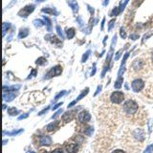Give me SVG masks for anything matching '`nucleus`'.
Segmentation results:
<instances>
[{"mask_svg":"<svg viewBox=\"0 0 153 153\" xmlns=\"http://www.w3.org/2000/svg\"><path fill=\"white\" fill-rule=\"evenodd\" d=\"M123 77H118V79L116 80V82L114 84V87L117 89H120L121 87V84H123Z\"/></svg>","mask_w":153,"mask_h":153,"instance_id":"21","label":"nucleus"},{"mask_svg":"<svg viewBox=\"0 0 153 153\" xmlns=\"http://www.w3.org/2000/svg\"><path fill=\"white\" fill-rule=\"evenodd\" d=\"M106 39H107V36H106L104 37V44H105V41H106Z\"/></svg>","mask_w":153,"mask_h":153,"instance_id":"50","label":"nucleus"},{"mask_svg":"<svg viewBox=\"0 0 153 153\" xmlns=\"http://www.w3.org/2000/svg\"><path fill=\"white\" fill-rule=\"evenodd\" d=\"M42 1H44V0H36V2H42Z\"/></svg>","mask_w":153,"mask_h":153,"instance_id":"51","label":"nucleus"},{"mask_svg":"<svg viewBox=\"0 0 153 153\" xmlns=\"http://www.w3.org/2000/svg\"><path fill=\"white\" fill-rule=\"evenodd\" d=\"M95 73H96V64L94 63V65H93V71L91 72V77L94 76Z\"/></svg>","mask_w":153,"mask_h":153,"instance_id":"41","label":"nucleus"},{"mask_svg":"<svg viewBox=\"0 0 153 153\" xmlns=\"http://www.w3.org/2000/svg\"><path fill=\"white\" fill-rule=\"evenodd\" d=\"M10 27H11V23H9V22H4L3 23V36H5V34L6 32L10 29Z\"/></svg>","mask_w":153,"mask_h":153,"instance_id":"24","label":"nucleus"},{"mask_svg":"<svg viewBox=\"0 0 153 153\" xmlns=\"http://www.w3.org/2000/svg\"><path fill=\"white\" fill-rule=\"evenodd\" d=\"M39 153H48V152L46 151V150H40V151H39Z\"/></svg>","mask_w":153,"mask_h":153,"instance_id":"49","label":"nucleus"},{"mask_svg":"<svg viewBox=\"0 0 153 153\" xmlns=\"http://www.w3.org/2000/svg\"><path fill=\"white\" fill-rule=\"evenodd\" d=\"M8 113H9V115H11V116H14V115H17L18 113H19V111L16 110L15 107H10L8 109Z\"/></svg>","mask_w":153,"mask_h":153,"instance_id":"23","label":"nucleus"},{"mask_svg":"<svg viewBox=\"0 0 153 153\" xmlns=\"http://www.w3.org/2000/svg\"><path fill=\"white\" fill-rule=\"evenodd\" d=\"M77 113V110H73V111H68L66 113H64V115L62 116V121H64L65 123H69L73 119L75 118V114Z\"/></svg>","mask_w":153,"mask_h":153,"instance_id":"10","label":"nucleus"},{"mask_svg":"<svg viewBox=\"0 0 153 153\" xmlns=\"http://www.w3.org/2000/svg\"><path fill=\"white\" fill-rule=\"evenodd\" d=\"M65 149H66L67 153H77L80 148V143H79L76 139L72 138L70 141L65 143Z\"/></svg>","mask_w":153,"mask_h":153,"instance_id":"2","label":"nucleus"},{"mask_svg":"<svg viewBox=\"0 0 153 153\" xmlns=\"http://www.w3.org/2000/svg\"><path fill=\"white\" fill-rule=\"evenodd\" d=\"M108 3H109V0H104V3H102V4H104V6H107Z\"/></svg>","mask_w":153,"mask_h":153,"instance_id":"47","label":"nucleus"},{"mask_svg":"<svg viewBox=\"0 0 153 153\" xmlns=\"http://www.w3.org/2000/svg\"><path fill=\"white\" fill-rule=\"evenodd\" d=\"M120 12H120V9H119V7H115L110 12V16H115V15H118Z\"/></svg>","mask_w":153,"mask_h":153,"instance_id":"27","label":"nucleus"},{"mask_svg":"<svg viewBox=\"0 0 153 153\" xmlns=\"http://www.w3.org/2000/svg\"><path fill=\"white\" fill-rule=\"evenodd\" d=\"M87 7H88V10H89L90 12H91V14H92V15L94 14V9H93L92 7H90L89 5H87Z\"/></svg>","mask_w":153,"mask_h":153,"instance_id":"42","label":"nucleus"},{"mask_svg":"<svg viewBox=\"0 0 153 153\" xmlns=\"http://www.w3.org/2000/svg\"><path fill=\"white\" fill-rule=\"evenodd\" d=\"M16 95H17V93H15V91L8 92V94L7 93H4V95H3V99H4L5 102H12V99L16 97Z\"/></svg>","mask_w":153,"mask_h":153,"instance_id":"14","label":"nucleus"},{"mask_svg":"<svg viewBox=\"0 0 153 153\" xmlns=\"http://www.w3.org/2000/svg\"><path fill=\"white\" fill-rule=\"evenodd\" d=\"M145 153H153V143H152V145H149L148 148L145 149Z\"/></svg>","mask_w":153,"mask_h":153,"instance_id":"33","label":"nucleus"},{"mask_svg":"<svg viewBox=\"0 0 153 153\" xmlns=\"http://www.w3.org/2000/svg\"><path fill=\"white\" fill-rule=\"evenodd\" d=\"M123 50L121 49L120 51L117 52V55H116V57H115V60H118V59L120 58V57H121V53H123Z\"/></svg>","mask_w":153,"mask_h":153,"instance_id":"35","label":"nucleus"},{"mask_svg":"<svg viewBox=\"0 0 153 153\" xmlns=\"http://www.w3.org/2000/svg\"><path fill=\"white\" fill-rule=\"evenodd\" d=\"M88 91H89V88H85V89H84L83 90V91L82 92V94H80L79 97H78V98L76 99H75V101L74 102H71V104H69V105H68V107H72V106H73V105H75V104H77V102H80V99H82V98H84V97H85L87 94H88Z\"/></svg>","mask_w":153,"mask_h":153,"instance_id":"13","label":"nucleus"},{"mask_svg":"<svg viewBox=\"0 0 153 153\" xmlns=\"http://www.w3.org/2000/svg\"><path fill=\"white\" fill-rule=\"evenodd\" d=\"M65 94V91H61L60 93H59V94L58 95V96H56V98H55V101H58V99L60 98V97H62Z\"/></svg>","mask_w":153,"mask_h":153,"instance_id":"37","label":"nucleus"},{"mask_svg":"<svg viewBox=\"0 0 153 153\" xmlns=\"http://www.w3.org/2000/svg\"><path fill=\"white\" fill-rule=\"evenodd\" d=\"M36 69H33V70H32V73H31V74L29 75L28 79H31V78L36 77Z\"/></svg>","mask_w":153,"mask_h":153,"instance_id":"36","label":"nucleus"},{"mask_svg":"<svg viewBox=\"0 0 153 153\" xmlns=\"http://www.w3.org/2000/svg\"><path fill=\"white\" fill-rule=\"evenodd\" d=\"M79 131L80 133H82L83 135H86V136H91L93 134V126H89V124L87 123H82V126L79 127Z\"/></svg>","mask_w":153,"mask_h":153,"instance_id":"8","label":"nucleus"},{"mask_svg":"<svg viewBox=\"0 0 153 153\" xmlns=\"http://www.w3.org/2000/svg\"><path fill=\"white\" fill-rule=\"evenodd\" d=\"M139 111V105L134 101V99H127L124 102L123 105V113L126 118L129 120H133L134 118L137 117V113Z\"/></svg>","mask_w":153,"mask_h":153,"instance_id":"1","label":"nucleus"},{"mask_svg":"<svg viewBox=\"0 0 153 153\" xmlns=\"http://www.w3.org/2000/svg\"><path fill=\"white\" fill-rule=\"evenodd\" d=\"M90 54H91V51H90V50H88V51H86L85 53H84V55L82 56V62H85V61L87 60V59H88Z\"/></svg>","mask_w":153,"mask_h":153,"instance_id":"28","label":"nucleus"},{"mask_svg":"<svg viewBox=\"0 0 153 153\" xmlns=\"http://www.w3.org/2000/svg\"><path fill=\"white\" fill-rule=\"evenodd\" d=\"M51 153H64V152H63V149H62V148H55Z\"/></svg>","mask_w":153,"mask_h":153,"instance_id":"34","label":"nucleus"},{"mask_svg":"<svg viewBox=\"0 0 153 153\" xmlns=\"http://www.w3.org/2000/svg\"><path fill=\"white\" fill-rule=\"evenodd\" d=\"M61 105H62V102H58V104H56V105H55L54 107H53L52 109H53V110H56V109H58V108L59 107V106H61Z\"/></svg>","mask_w":153,"mask_h":153,"instance_id":"39","label":"nucleus"},{"mask_svg":"<svg viewBox=\"0 0 153 153\" xmlns=\"http://www.w3.org/2000/svg\"><path fill=\"white\" fill-rule=\"evenodd\" d=\"M68 5L70 6V8L73 10L74 12H79V4H78L77 0H67Z\"/></svg>","mask_w":153,"mask_h":153,"instance_id":"16","label":"nucleus"},{"mask_svg":"<svg viewBox=\"0 0 153 153\" xmlns=\"http://www.w3.org/2000/svg\"><path fill=\"white\" fill-rule=\"evenodd\" d=\"M27 153H35L34 151H29V152H27Z\"/></svg>","mask_w":153,"mask_h":153,"instance_id":"52","label":"nucleus"},{"mask_svg":"<svg viewBox=\"0 0 153 153\" xmlns=\"http://www.w3.org/2000/svg\"><path fill=\"white\" fill-rule=\"evenodd\" d=\"M34 24H35L36 27H42V26H44V25H45L44 21H42L41 19H36V20H34Z\"/></svg>","mask_w":153,"mask_h":153,"instance_id":"26","label":"nucleus"},{"mask_svg":"<svg viewBox=\"0 0 153 153\" xmlns=\"http://www.w3.org/2000/svg\"><path fill=\"white\" fill-rule=\"evenodd\" d=\"M131 86H132V89L134 92H140V91H142L143 89V87H145V82H143L142 79H136L135 80L132 82Z\"/></svg>","mask_w":153,"mask_h":153,"instance_id":"6","label":"nucleus"},{"mask_svg":"<svg viewBox=\"0 0 153 153\" xmlns=\"http://www.w3.org/2000/svg\"><path fill=\"white\" fill-rule=\"evenodd\" d=\"M61 112H62V110H58V111L57 112V113L54 114V116L52 117V119H57V118L59 116V114H61Z\"/></svg>","mask_w":153,"mask_h":153,"instance_id":"38","label":"nucleus"},{"mask_svg":"<svg viewBox=\"0 0 153 153\" xmlns=\"http://www.w3.org/2000/svg\"><path fill=\"white\" fill-rule=\"evenodd\" d=\"M90 120H91V115L87 111H82L78 115V121L80 123H87Z\"/></svg>","mask_w":153,"mask_h":153,"instance_id":"7","label":"nucleus"},{"mask_svg":"<svg viewBox=\"0 0 153 153\" xmlns=\"http://www.w3.org/2000/svg\"><path fill=\"white\" fill-rule=\"evenodd\" d=\"M52 139L50 138L49 136H43V137H39V141L38 143L40 146H50L52 145Z\"/></svg>","mask_w":153,"mask_h":153,"instance_id":"11","label":"nucleus"},{"mask_svg":"<svg viewBox=\"0 0 153 153\" xmlns=\"http://www.w3.org/2000/svg\"><path fill=\"white\" fill-rule=\"evenodd\" d=\"M132 138L137 142H143L145 140V132L142 129H135L132 131Z\"/></svg>","mask_w":153,"mask_h":153,"instance_id":"9","label":"nucleus"},{"mask_svg":"<svg viewBox=\"0 0 153 153\" xmlns=\"http://www.w3.org/2000/svg\"><path fill=\"white\" fill-rule=\"evenodd\" d=\"M101 89H102V86H99V87H98V89H97V92L95 93V96L99 94V92L101 91Z\"/></svg>","mask_w":153,"mask_h":153,"instance_id":"45","label":"nucleus"},{"mask_svg":"<svg viewBox=\"0 0 153 153\" xmlns=\"http://www.w3.org/2000/svg\"><path fill=\"white\" fill-rule=\"evenodd\" d=\"M23 131V129H19L18 131H14V132H9V133H6L5 131L3 133L4 134H8V135H10V136H12V135H17V134H19V133H21Z\"/></svg>","mask_w":153,"mask_h":153,"instance_id":"30","label":"nucleus"},{"mask_svg":"<svg viewBox=\"0 0 153 153\" xmlns=\"http://www.w3.org/2000/svg\"><path fill=\"white\" fill-rule=\"evenodd\" d=\"M48 109H49V108H45V109H43V110H42L41 112H39V113H38V115H42V114L46 113V112L48 111Z\"/></svg>","mask_w":153,"mask_h":153,"instance_id":"44","label":"nucleus"},{"mask_svg":"<svg viewBox=\"0 0 153 153\" xmlns=\"http://www.w3.org/2000/svg\"><path fill=\"white\" fill-rule=\"evenodd\" d=\"M28 35H29V30H28L27 28H22V29H20L18 38H24V37H26Z\"/></svg>","mask_w":153,"mask_h":153,"instance_id":"18","label":"nucleus"},{"mask_svg":"<svg viewBox=\"0 0 153 153\" xmlns=\"http://www.w3.org/2000/svg\"><path fill=\"white\" fill-rule=\"evenodd\" d=\"M45 39L49 40L52 43H55V44H59L60 43V39H58L57 36H53V35H48L45 36Z\"/></svg>","mask_w":153,"mask_h":153,"instance_id":"17","label":"nucleus"},{"mask_svg":"<svg viewBox=\"0 0 153 153\" xmlns=\"http://www.w3.org/2000/svg\"><path fill=\"white\" fill-rule=\"evenodd\" d=\"M138 37H139L138 35H131V36H130V38L133 39V40H136L137 38H138Z\"/></svg>","mask_w":153,"mask_h":153,"instance_id":"43","label":"nucleus"},{"mask_svg":"<svg viewBox=\"0 0 153 153\" xmlns=\"http://www.w3.org/2000/svg\"><path fill=\"white\" fill-rule=\"evenodd\" d=\"M42 12H46V14H54V15H58V12L55 10V9H51V8H44L42 9Z\"/></svg>","mask_w":153,"mask_h":153,"instance_id":"20","label":"nucleus"},{"mask_svg":"<svg viewBox=\"0 0 153 153\" xmlns=\"http://www.w3.org/2000/svg\"><path fill=\"white\" fill-rule=\"evenodd\" d=\"M109 99H110V102L114 104H121V102L124 101V95H123V93L121 91L113 92L110 95V97H109Z\"/></svg>","mask_w":153,"mask_h":153,"instance_id":"3","label":"nucleus"},{"mask_svg":"<svg viewBox=\"0 0 153 153\" xmlns=\"http://www.w3.org/2000/svg\"><path fill=\"white\" fill-rule=\"evenodd\" d=\"M57 32H58V36H60V38L62 39V38H64V35H63V32H62V30H61V28H60V26L59 25H57Z\"/></svg>","mask_w":153,"mask_h":153,"instance_id":"29","label":"nucleus"},{"mask_svg":"<svg viewBox=\"0 0 153 153\" xmlns=\"http://www.w3.org/2000/svg\"><path fill=\"white\" fill-rule=\"evenodd\" d=\"M112 153H126L123 149H115L114 151H112Z\"/></svg>","mask_w":153,"mask_h":153,"instance_id":"40","label":"nucleus"},{"mask_svg":"<svg viewBox=\"0 0 153 153\" xmlns=\"http://www.w3.org/2000/svg\"><path fill=\"white\" fill-rule=\"evenodd\" d=\"M59 127V121H54V123H51L50 124H48L47 127H46V130L48 132H53V131L58 130Z\"/></svg>","mask_w":153,"mask_h":153,"instance_id":"15","label":"nucleus"},{"mask_svg":"<svg viewBox=\"0 0 153 153\" xmlns=\"http://www.w3.org/2000/svg\"><path fill=\"white\" fill-rule=\"evenodd\" d=\"M44 20H45V24H47V30L49 31V32H51L52 31V23H51V20H50L49 17H46L44 16Z\"/></svg>","mask_w":153,"mask_h":153,"instance_id":"25","label":"nucleus"},{"mask_svg":"<svg viewBox=\"0 0 153 153\" xmlns=\"http://www.w3.org/2000/svg\"><path fill=\"white\" fill-rule=\"evenodd\" d=\"M66 35L68 39H72L73 37L76 35V30L74 29V28H70V29H67L66 30Z\"/></svg>","mask_w":153,"mask_h":153,"instance_id":"19","label":"nucleus"},{"mask_svg":"<svg viewBox=\"0 0 153 153\" xmlns=\"http://www.w3.org/2000/svg\"><path fill=\"white\" fill-rule=\"evenodd\" d=\"M104 22H105V18H104V19H102V28H101V29H102V30H104Z\"/></svg>","mask_w":153,"mask_h":153,"instance_id":"46","label":"nucleus"},{"mask_svg":"<svg viewBox=\"0 0 153 153\" xmlns=\"http://www.w3.org/2000/svg\"><path fill=\"white\" fill-rule=\"evenodd\" d=\"M27 117H28V114H24V116H20L18 119H19V120H22V119H25V118H27Z\"/></svg>","mask_w":153,"mask_h":153,"instance_id":"48","label":"nucleus"},{"mask_svg":"<svg viewBox=\"0 0 153 153\" xmlns=\"http://www.w3.org/2000/svg\"><path fill=\"white\" fill-rule=\"evenodd\" d=\"M143 60L141 58H138V59H135V60L133 61L131 69H132L133 71L137 72V71L143 69Z\"/></svg>","mask_w":153,"mask_h":153,"instance_id":"12","label":"nucleus"},{"mask_svg":"<svg viewBox=\"0 0 153 153\" xmlns=\"http://www.w3.org/2000/svg\"><path fill=\"white\" fill-rule=\"evenodd\" d=\"M61 72H62V67L60 65H56L55 67H52L48 73L46 74L45 79H51L53 77L58 76V75L61 74Z\"/></svg>","mask_w":153,"mask_h":153,"instance_id":"4","label":"nucleus"},{"mask_svg":"<svg viewBox=\"0 0 153 153\" xmlns=\"http://www.w3.org/2000/svg\"><path fill=\"white\" fill-rule=\"evenodd\" d=\"M114 25H115V19L110 20V22H109V24H108V31H111L112 28L114 27Z\"/></svg>","mask_w":153,"mask_h":153,"instance_id":"32","label":"nucleus"},{"mask_svg":"<svg viewBox=\"0 0 153 153\" xmlns=\"http://www.w3.org/2000/svg\"><path fill=\"white\" fill-rule=\"evenodd\" d=\"M34 11H35V5H27L18 12V15L21 17H28V15H30L31 12Z\"/></svg>","mask_w":153,"mask_h":153,"instance_id":"5","label":"nucleus"},{"mask_svg":"<svg viewBox=\"0 0 153 153\" xmlns=\"http://www.w3.org/2000/svg\"><path fill=\"white\" fill-rule=\"evenodd\" d=\"M36 63L37 65H45L46 63H47V59H46L45 58H43V57H40V58H38L36 59Z\"/></svg>","mask_w":153,"mask_h":153,"instance_id":"22","label":"nucleus"},{"mask_svg":"<svg viewBox=\"0 0 153 153\" xmlns=\"http://www.w3.org/2000/svg\"><path fill=\"white\" fill-rule=\"evenodd\" d=\"M120 36H121V38H126V31H124L123 28H121L120 29Z\"/></svg>","mask_w":153,"mask_h":153,"instance_id":"31","label":"nucleus"}]
</instances>
